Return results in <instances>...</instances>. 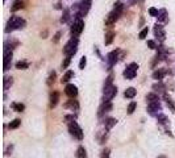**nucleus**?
Listing matches in <instances>:
<instances>
[{
  "label": "nucleus",
  "instance_id": "nucleus-1",
  "mask_svg": "<svg viewBox=\"0 0 175 158\" xmlns=\"http://www.w3.org/2000/svg\"><path fill=\"white\" fill-rule=\"evenodd\" d=\"M24 25H25V20H24V19L19 17V16H12V17L9 19V21H8L7 28H5V32H7V33H9V32H12V31L20 29V28H23Z\"/></svg>",
  "mask_w": 175,
  "mask_h": 158
},
{
  "label": "nucleus",
  "instance_id": "nucleus-2",
  "mask_svg": "<svg viewBox=\"0 0 175 158\" xmlns=\"http://www.w3.org/2000/svg\"><path fill=\"white\" fill-rule=\"evenodd\" d=\"M76 49H78V38L74 36V37L66 44L65 49H63V53L66 54V57H70V58H71L72 55L76 53Z\"/></svg>",
  "mask_w": 175,
  "mask_h": 158
},
{
  "label": "nucleus",
  "instance_id": "nucleus-3",
  "mask_svg": "<svg viewBox=\"0 0 175 158\" xmlns=\"http://www.w3.org/2000/svg\"><path fill=\"white\" fill-rule=\"evenodd\" d=\"M121 12H123V4H121V3H117V4H116V7H115V9L112 11V12H111L109 16H108V19H107L105 24H107V25L113 24L115 21H116L117 19L120 17Z\"/></svg>",
  "mask_w": 175,
  "mask_h": 158
},
{
  "label": "nucleus",
  "instance_id": "nucleus-4",
  "mask_svg": "<svg viewBox=\"0 0 175 158\" xmlns=\"http://www.w3.org/2000/svg\"><path fill=\"white\" fill-rule=\"evenodd\" d=\"M69 132L74 138H76V140H79V141L83 140V131H82V128L78 125V123L71 121V123L69 124Z\"/></svg>",
  "mask_w": 175,
  "mask_h": 158
},
{
  "label": "nucleus",
  "instance_id": "nucleus-5",
  "mask_svg": "<svg viewBox=\"0 0 175 158\" xmlns=\"http://www.w3.org/2000/svg\"><path fill=\"white\" fill-rule=\"evenodd\" d=\"M137 69H138L137 63H131V65L127 67V70L124 71V76L127 79H133L134 76L137 75Z\"/></svg>",
  "mask_w": 175,
  "mask_h": 158
},
{
  "label": "nucleus",
  "instance_id": "nucleus-6",
  "mask_svg": "<svg viewBox=\"0 0 175 158\" xmlns=\"http://www.w3.org/2000/svg\"><path fill=\"white\" fill-rule=\"evenodd\" d=\"M83 28H84V23H83V20H80V19H76L75 20V23L72 24V27H71V33H72V36H78V35H80L82 33V31H83Z\"/></svg>",
  "mask_w": 175,
  "mask_h": 158
},
{
  "label": "nucleus",
  "instance_id": "nucleus-7",
  "mask_svg": "<svg viewBox=\"0 0 175 158\" xmlns=\"http://www.w3.org/2000/svg\"><path fill=\"white\" fill-rule=\"evenodd\" d=\"M116 94H117V87L109 86L108 88H105L104 90V102H111L116 96Z\"/></svg>",
  "mask_w": 175,
  "mask_h": 158
},
{
  "label": "nucleus",
  "instance_id": "nucleus-8",
  "mask_svg": "<svg viewBox=\"0 0 175 158\" xmlns=\"http://www.w3.org/2000/svg\"><path fill=\"white\" fill-rule=\"evenodd\" d=\"M65 92L67 96L70 98H75L76 95H78V88H76V86H74V84H71V83H69V84H66L65 87Z\"/></svg>",
  "mask_w": 175,
  "mask_h": 158
},
{
  "label": "nucleus",
  "instance_id": "nucleus-9",
  "mask_svg": "<svg viewBox=\"0 0 175 158\" xmlns=\"http://www.w3.org/2000/svg\"><path fill=\"white\" fill-rule=\"evenodd\" d=\"M161 103H159V100H155V102H151V103L148 104V111L150 114H154L157 111H161Z\"/></svg>",
  "mask_w": 175,
  "mask_h": 158
},
{
  "label": "nucleus",
  "instance_id": "nucleus-10",
  "mask_svg": "<svg viewBox=\"0 0 175 158\" xmlns=\"http://www.w3.org/2000/svg\"><path fill=\"white\" fill-rule=\"evenodd\" d=\"M117 54H119V50H113V52H111L109 54H108V57H107V61H108V65H109V67H112V66L115 65L117 62Z\"/></svg>",
  "mask_w": 175,
  "mask_h": 158
},
{
  "label": "nucleus",
  "instance_id": "nucleus-11",
  "mask_svg": "<svg viewBox=\"0 0 175 158\" xmlns=\"http://www.w3.org/2000/svg\"><path fill=\"white\" fill-rule=\"evenodd\" d=\"M91 7V0H83L80 4V15H86Z\"/></svg>",
  "mask_w": 175,
  "mask_h": 158
},
{
  "label": "nucleus",
  "instance_id": "nucleus-12",
  "mask_svg": "<svg viewBox=\"0 0 175 158\" xmlns=\"http://www.w3.org/2000/svg\"><path fill=\"white\" fill-rule=\"evenodd\" d=\"M58 100H59V94L57 91L52 92V95H50V108H54L58 104Z\"/></svg>",
  "mask_w": 175,
  "mask_h": 158
},
{
  "label": "nucleus",
  "instance_id": "nucleus-13",
  "mask_svg": "<svg viewBox=\"0 0 175 158\" xmlns=\"http://www.w3.org/2000/svg\"><path fill=\"white\" fill-rule=\"evenodd\" d=\"M136 94H137L136 88H133V87H129V88L125 90L124 95H125V98H128V99H133V98L136 96Z\"/></svg>",
  "mask_w": 175,
  "mask_h": 158
},
{
  "label": "nucleus",
  "instance_id": "nucleus-14",
  "mask_svg": "<svg viewBox=\"0 0 175 158\" xmlns=\"http://www.w3.org/2000/svg\"><path fill=\"white\" fill-rule=\"evenodd\" d=\"M111 110H112V103H111V102H104L101 108H100L99 115H103L104 112H108V111H111Z\"/></svg>",
  "mask_w": 175,
  "mask_h": 158
},
{
  "label": "nucleus",
  "instance_id": "nucleus-15",
  "mask_svg": "<svg viewBox=\"0 0 175 158\" xmlns=\"http://www.w3.org/2000/svg\"><path fill=\"white\" fill-rule=\"evenodd\" d=\"M75 155H76V158H88V157H87V151H86V149L83 148V146H79V148L76 149Z\"/></svg>",
  "mask_w": 175,
  "mask_h": 158
},
{
  "label": "nucleus",
  "instance_id": "nucleus-16",
  "mask_svg": "<svg viewBox=\"0 0 175 158\" xmlns=\"http://www.w3.org/2000/svg\"><path fill=\"white\" fill-rule=\"evenodd\" d=\"M165 74H166L165 70H157V71H154V74H153V78H154L155 80H162L163 76H165Z\"/></svg>",
  "mask_w": 175,
  "mask_h": 158
},
{
  "label": "nucleus",
  "instance_id": "nucleus-17",
  "mask_svg": "<svg viewBox=\"0 0 175 158\" xmlns=\"http://www.w3.org/2000/svg\"><path fill=\"white\" fill-rule=\"evenodd\" d=\"M11 107H12L13 111H16V112H23V111L25 110V106L24 104H21V103H12Z\"/></svg>",
  "mask_w": 175,
  "mask_h": 158
},
{
  "label": "nucleus",
  "instance_id": "nucleus-18",
  "mask_svg": "<svg viewBox=\"0 0 175 158\" xmlns=\"http://www.w3.org/2000/svg\"><path fill=\"white\" fill-rule=\"evenodd\" d=\"M165 100H166V103H167V106L171 108L172 112H175V106H174V103H172L171 96H170V95H167V94H165Z\"/></svg>",
  "mask_w": 175,
  "mask_h": 158
},
{
  "label": "nucleus",
  "instance_id": "nucleus-19",
  "mask_svg": "<svg viewBox=\"0 0 175 158\" xmlns=\"http://www.w3.org/2000/svg\"><path fill=\"white\" fill-rule=\"evenodd\" d=\"M155 35L157 36H159V38L161 40H163L165 38V32H163V29H162V27L161 25H155Z\"/></svg>",
  "mask_w": 175,
  "mask_h": 158
},
{
  "label": "nucleus",
  "instance_id": "nucleus-20",
  "mask_svg": "<svg viewBox=\"0 0 175 158\" xmlns=\"http://www.w3.org/2000/svg\"><path fill=\"white\" fill-rule=\"evenodd\" d=\"M117 120L116 119H112V117H109V119H107L105 120V128L107 129H111V128L113 127V125H116Z\"/></svg>",
  "mask_w": 175,
  "mask_h": 158
},
{
  "label": "nucleus",
  "instance_id": "nucleus-21",
  "mask_svg": "<svg viewBox=\"0 0 175 158\" xmlns=\"http://www.w3.org/2000/svg\"><path fill=\"white\" fill-rule=\"evenodd\" d=\"M28 67H29V63H28V62L20 61L16 63V69H19V70H25V69H28Z\"/></svg>",
  "mask_w": 175,
  "mask_h": 158
},
{
  "label": "nucleus",
  "instance_id": "nucleus-22",
  "mask_svg": "<svg viewBox=\"0 0 175 158\" xmlns=\"http://www.w3.org/2000/svg\"><path fill=\"white\" fill-rule=\"evenodd\" d=\"M113 37H115L113 32H108V33L105 35V45H109L111 42L113 41Z\"/></svg>",
  "mask_w": 175,
  "mask_h": 158
},
{
  "label": "nucleus",
  "instance_id": "nucleus-23",
  "mask_svg": "<svg viewBox=\"0 0 175 158\" xmlns=\"http://www.w3.org/2000/svg\"><path fill=\"white\" fill-rule=\"evenodd\" d=\"M72 75H74V74H72V71H67V72L65 74V75L62 76V80H61V82H62V83H67V82L70 80V79H71Z\"/></svg>",
  "mask_w": 175,
  "mask_h": 158
},
{
  "label": "nucleus",
  "instance_id": "nucleus-24",
  "mask_svg": "<svg viewBox=\"0 0 175 158\" xmlns=\"http://www.w3.org/2000/svg\"><path fill=\"white\" fill-rule=\"evenodd\" d=\"M20 124H21L20 119H15V120L12 121L9 125H8V127H9V129H16V128H19V125H20Z\"/></svg>",
  "mask_w": 175,
  "mask_h": 158
},
{
  "label": "nucleus",
  "instance_id": "nucleus-25",
  "mask_svg": "<svg viewBox=\"0 0 175 158\" xmlns=\"http://www.w3.org/2000/svg\"><path fill=\"white\" fill-rule=\"evenodd\" d=\"M146 100L149 103H151V102H155V100H159V99H158V95H155V94H148L146 95Z\"/></svg>",
  "mask_w": 175,
  "mask_h": 158
},
{
  "label": "nucleus",
  "instance_id": "nucleus-26",
  "mask_svg": "<svg viewBox=\"0 0 175 158\" xmlns=\"http://www.w3.org/2000/svg\"><path fill=\"white\" fill-rule=\"evenodd\" d=\"M12 83H13L12 78H4V90H8V87L12 86Z\"/></svg>",
  "mask_w": 175,
  "mask_h": 158
},
{
  "label": "nucleus",
  "instance_id": "nucleus-27",
  "mask_svg": "<svg viewBox=\"0 0 175 158\" xmlns=\"http://www.w3.org/2000/svg\"><path fill=\"white\" fill-rule=\"evenodd\" d=\"M136 107H137V104L134 103V102H132L129 106H128V115H132L134 112V110H136Z\"/></svg>",
  "mask_w": 175,
  "mask_h": 158
},
{
  "label": "nucleus",
  "instance_id": "nucleus-28",
  "mask_svg": "<svg viewBox=\"0 0 175 158\" xmlns=\"http://www.w3.org/2000/svg\"><path fill=\"white\" fill-rule=\"evenodd\" d=\"M112 80H113V75L112 74H109V76L107 78V82H105V84H104V90L105 88H108L109 86H112Z\"/></svg>",
  "mask_w": 175,
  "mask_h": 158
},
{
  "label": "nucleus",
  "instance_id": "nucleus-29",
  "mask_svg": "<svg viewBox=\"0 0 175 158\" xmlns=\"http://www.w3.org/2000/svg\"><path fill=\"white\" fill-rule=\"evenodd\" d=\"M148 33H149V29H148V28H144V29H142V31L140 32V35H138V37H140L141 40H144V38L146 37V36H148Z\"/></svg>",
  "mask_w": 175,
  "mask_h": 158
},
{
  "label": "nucleus",
  "instance_id": "nucleus-30",
  "mask_svg": "<svg viewBox=\"0 0 175 158\" xmlns=\"http://www.w3.org/2000/svg\"><path fill=\"white\" fill-rule=\"evenodd\" d=\"M158 121H159V124H166V123H167V117H166L165 115L159 114V115H158Z\"/></svg>",
  "mask_w": 175,
  "mask_h": 158
},
{
  "label": "nucleus",
  "instance_id": "nucleus-31",
  "mask_svg": "<svg viewBox=\"0 0 175 158\" xmlns=\"http://www.w3.org/2000/svg\"><path fill=\"white\" fill-rule=\"evenodd\" d=\"M23 7H24V3H23V1H17V3H15V5L12 7V11H17Z\"/></svg>",
  "mask_w": 175,
  "mask_h": 158
},
{
  "label": "nucleus",
  "instance_id": "nucleus-32",
  "mask_svg": "<svg viewBox=\"0 0 175 158\" xmlns=\"http://www.w3.org/2000/svg\"><path fill=\"white\" fill-rule=\"evenodd\" d=\"M87 65V59H86V57H82L80 58V62H79V69H84V66Z\"/></svg>",
  "mask_w": 175,
  "mask_h": 158
},
{
  "label": "nucleus",
  "instance_id": "nucleus-33",
  "mask_svg": "<svg viewBox=\"0 0 175 158\" xmlns=\"http://www.w3.org/2000/svg\"><path fill=\"white\" fill-rule=\"evenodd\" d=\"M100 158H109V149H105V150H103V153H101Z\"/></svg>",
  "mask_w": 175,
  "mask_h": 158
},
{
  "label": "nucleus",
  "instance_id": "nucleus-34",
  "mask_svg": "<svg viewBox=\"0 0 175 158\" xmlns=\"http://www.w3.org/2000/svg\"><path fill=\"white\" fill-rule=\"evenodd\" d=\"M149 13H150L151 16H158V15H159V12H158L155 8H150V9H149Z\"/></svg>",
  "mask_w": 175,
  "mask_h": 158
},
{
  "label": "nucleus",
  "instance_id": "nucleus-35",
  "mask_svg": "<svg viewBox=\"0 0 175 158\" xmlns=\"http://www.w3.org/2000/svg\"><path fill=\"white\" fill-rule=\"evenodd\" d=\"M158 16H159V21H163L166 19V11L163 9V11H161V13L158 15Z\"/></svg>",
  "mask_w": 175,
  "mask_h": 158
},
{
  "label": "nucleus",
  "instance_id": "nucleus-36",
  "mask_svg": "<svg viewBox=\"0 0 175 158\" xmlns=\"http://www.w3.org/2000/svg\"><path fill=\"white\" fill-rule=\"evenodd\" d=\"M54 78H55V72L53 71L52 74H50V78H49V80H48V84H52V83H54Z\"/></svg>",
  "mask_w": 175,
  "mask_h": 158
},
{
  "label": "nucleus",
  "instance_id": "nucleus-37",
  "mask_svg": "<svg viewBox=\"0 0 175 158\" xmlns=\"http://www.w3.org/2000/svg\"><path fill=\"white\" fill-rule=\"evenodd\" d=\"M70 57H66V61L63 62V65H62V67H63V69H66V67H67V66H69V63H70Z\"/></svg>",
  "mask_w": 175,
  "mask_h": 158
},
{
  "label": "nucleus",
  "instance_id": "nucleus-38",
  "mask_svg": "<svg viewBox=\"0 0 175 158\" xmlns=\"http://www.w3.org/2000/svg\"><path fill=\"white\" fill-rule=\"evenodd\" d=\"M148 46L150 49H155V42L151 41V40H149V41H148Z\"/></svg>",
  "mask_w": 175,
  "mask_h": 158
},
{
  "label": "nucleus",
  "instance_id": "nucleus-39",
  "mask_svg": "<svg viewBox=\"0 0 175 158\" xmlns=\"http://www.w3.org/2000/svg\"><path fill=\"white\" fill-rule=\"evenodd\" d=\"M59 37H61V32H58V33H57V35H55L54 42H58V41H59Z\"/></svg>",
  "mask_w": 175,
  "mask_h": 158
},
{
  "label": "nucleus",
  "instance_id": "nucleus-40",
  "mask_svg": "<svg viewBox=\"0 0 175 158\" xmlns=\"http://www.w3.org/2000/svg\"><path fill=\"white\" fill-rule=\"evenodd\" d=\"M157 158H166V157H165V155H158Z\"/></svg>",
  "mask_w": 175,
  "mask_h": 158
}]
</instances>
